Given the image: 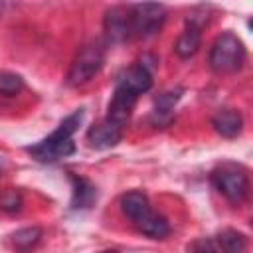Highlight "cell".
Instances as JSON below:
<instances>
[{
    "label": "cell",
    "instance_id": "cell-4",
    "mask_svg": "<svg viewBox=\"0 0 253 253\" xmlns=\"http://www.w3.org/2000/svg\"><path fill=\"white\" fill-rule=\"evenodd\" d=\"M211 184L221 196H225L233 204H241L249 192V178H247L245 168L233 162L219 164L211 172Z\"/></svg>",
    "mask_w": 253,
    "mask_h": 253
},
{
    "label": "cell",
    "instance_id": "cell-9",
    "mask_svg": "<svg viewBox=\"0 0 253 253\" xmlns=\"http://www.w3.org/2000/svg\"><path fill=\"white\" fill-rule=\"evenodd\" d=\"M123 138V126L109 121V119H103L101 123L93 125L89 130H87V142L91 148L95 150H107V148H113L121 142Z\"/></svg>",
    "mask_w": 253,
    "mask_h": 253
},
{
    "label": "cell",
    "instance_id": "cell-2",
    "mask_svg": "<svg viewBox=\"0 0 253 253\" xmlns=\"http://www.w3.org/2000/svg\"><path fill=\"white\" fill-rule=\"evenodd\" d=\"M245 57H247V51L243 42L235 34L223 32L211 43L208 63L215 73H235L243 67Z\"/></svg>",
    "mask_w": 253,
    "mask_h": 253
},
{
    "label": "cell",
    "instance_id": "cell-3",
    "mask_svg": "<svg viewBox=\"0 0 253 253\" xmlns=\"http://www.w3.org/2000/svg\"><path fill=\"white\" fill-rule=\"evenodd\" d=\"M105 63V45L103 42L95 40L85 43L79 53L75 55L69 73H67V85L71 87H81L85 83H89L103 67Z\"/></svg>",
    "mask_w": 253,
    "mask_h": 253
},
{
    "label": "cell",
    "instance_id": "cell-15",
    "mask_svg": "<svg viewBox=\"0 0 253 253\" xmlns=\"http://www.w3.org/2000/svg\"><path fill=\"white\" fill-rule=\"evenodd\" d=\"M215 243L219 247L221 253H247L249 245H247V237L237 231V229H221L217 235H215Z\"/></svg>",
    "mask_w": 253,
    "mask_h": 253
},
{
    "label": "cell",
    "instance_id": "cell-11",
    "mask_svg": "<svg viewBox=\"0 0 253 253\" xmlns=\"http://www.w3.org/2000/svg\"><path fill=\"white\" fill-rule=\"evenodd\" d=\"M71 186H73V196H71V208L73 210H87L95 204L97 200V188L87 180L77 174H69Z\"/></svg>",
    "mask_w": 253,
    "mask_h": 253
},
{
    "label": "cell",
    "instance_id": "cell-6",
    "mask_svg": "<svg viewBox=\"0 0 253 253\" xmlns=\"http://www.w3.org/2000/svg\"><path fill=\"white\" fill-rule=\"evenodd\" d=\"M152 87V67L144 61V57L132 65L130 69H126L119 81H117V87L115 89H121L123 93L130 95L132 99H138L142 93H146L148 89Z\"/></svg>",
    "mask_w": 253,
    "mask_h": 253
},
{
    "label": "cell",
    "instance_id": "cell-8",
    "mask_svg": "<svg viewBox=\"0 0 253 253\" xmlns=\"http://www.w3.org/2000/svg\"><path fill=\"white\" fill-rule=\"evenodd\" d=\"M103 30L107 36V42L111 43H123L130 40V16L128 8L125 6H113L105 12L103 18Z\"/></svg>",
    "mask_w": 253,
    "mask_h": 253
},
{
    "label": "cell",
    "instance_id": "cell-1",
    "mask_svg": "<svg viewBox=\"0 0 253 253\" xmlns=\"http://www.w3.org/2000/svg\"><path fill=\"white\" fill-rule=\"evenodd\" d=\"M83 115H85L83 109L73 111L71 115H67V117L57 125V128H55L49 136L42 138L40 142H36V144H32V146H26V152H28L34 160H38V162H42V164H51V162H57V160H61V158L73 154V152H75L73 134H75V130H77L79 125H81Z\"/></svg>",
    "mask_w": 253,
    "mask_h": 253
},
{
    "label": "cell",
    "instance_id": "cell-19",
    "mask_svg": "<svg viewBox=\"0 0 253 253\" xmlns=\"http://www.w3.org/2000/svg\"><path fill=\"white\" fill-rule=\"evenodd\" d=\"M192 253H217V247L211 239H206V237H200L196 239L192 245H190Z\"/></svg>",
    "mask_w": 253,
    "mask_h": 253
},
{
    "label": "cell",
    "instance_id": "cell-13",
    "mask_svg": "<svg viewBox=\"0 0 253 253\" xmlns=\"http://www.w3.org/2000/svg\"><path fill=\"white\" fill-rule=\"evenodd\" d=\"M134 227H136L142 235H146V237H150V239H164V237H168V233H170V223H168V219H166L164 215L152 211V210H150L144 217H140L138 221H134Z\"/></svg>",
    "mask_w": 253,
    "mask_h": 253
},
{
    "label": "cell",
    "instance_id": "cell-22",
    "mask_svg": "<svg viewBox=\"0 0 253 253\" xmlns=\"http://www.w3.org/2000/svg\"><path fill=\"white\" fill-rule=\"evenodd\" d=\"M0 10H2V6H0Z\"/></svg>",
    "mask_w": 253,
    "mask_h": 253
},
{
    "label": "cell",
    "instance_id": "cell-5",
    "mask_svg": "<svg viewBox=\"0 0 253 253\" xmlns=\"http://www.w3.org/2000/svg\"><path fill=\"white\" fill-rule=\"evenodd\" d=\"M130 16V36L132 38H152L166 22V8L162 4H134L128 6Z\"/></svg>",
    "mask_w": 253,
    "mask_h": 253
},
{
    "label": "cell",
    "instance_id": "cell-20",
    "mask_svg": "<svg viewBox=\"0 0 253 253\" xmlns=\"http://www.w3.org/2000/svg\"><path fill=\"white\" fill-rule=\"evenodd\" d=\"M101 253H117V251H101Z\"/></svg>",
    "mask_w": 253,
    "mask_h": 253
},
{
    "label": "cell",
    "instance_id": "cell-17",
    "mask_svg": "<svg viewBox=\"0 0 253 253\" xmlns=\"http://www.w3.org/2000/svg\"><path fill=\"white\" fill-rule=\"evenodd\" d=\"M22 89H24V81H22L20 75H16L12 71H2L0 73V93L2 95L12 97V95L20 93Z\"/></svg>",
    "mask_w": 253,
    "mask_h": 253
},
{
    "label": "cell",
    "instance_id": "cell-12",
    "mask_svg": "<svg viewBox=\"0 0 253 253\" xmlns=\"http://www.w3.org/2000/svg\"><path fill=\"white\" fill-rule=\"evenodd\" d=\"M119 206H121V211H123L132 223L138 221L140 217H144V215L152 210V208H150V202H148V198H146V194L136 192V190L123 194Z\"/></svg>",
    "mask_w": 253,
    "mask_h": 253
},
{
    "label": "cell",
    "instance_id": "cell-21",
    "mask_svg": "<svg viewBox=\"0 0 253 253\" xmlns=\"http://www.w3.org/2000/svg\"><path fill=\"white\" fill-rule=\"evenodd\" d=\"M0 170H2V160H0Z\"/></svg>",
    "mask_w": 253,
    "mask_h": 253
},
{
    "label": "cell",
    "instance_id": "cell-18",
    "mask_svg": "<svg viewBox=\"0 0 253 253\" xmlns=\"http://www.w3.org/2000/svg\"><path fill=\"white\" fill-rule=\"evenodd\" d=\"M22 208V194L18 192V190H14V188H10V190H6L2 196H0V210H4V211H18Z\"/></svg>",
    "mask_w": 253,
    "mask_h": 253
},
{
    "label": "cell",
    "instance_id": "cell-14",
    "mask_svg": "<svg viewBox=\"0 0 253 253\" xmlns=\"http://www.w3.org/2000/svg\"><path fill=\"white\" fill-rule=\"evenodd\" d=\"M182 93H184V91L178 87V89L164 91V93H160V95L156 97V101H154V113H152L156 125H166V123H170V119H172V109H174L176 103L180 101Z\"/></svg>",
    "mask_w": 253,
    "mask_h": 253
},
{
    "label": "cell",
    "instance_id": "cell-16",
    "mask_svg": "<svg viewBox=\"0 0 253 253\" xmlns=\"http://www.w3.org/2000/svg\"><path fill=\"white\" fill-rule=\"evenodd\" d=\"M42 239V229L40 227H24V229H18L14 235H12V243L18 251L22 253H28L32 247H36Z\"/></svg>",
    "mask_w": 253,
    "mask_h": 253
},
{
    "label": "cell",
    "instance_id": "cell-10",
    "mask_svg": "<svg viewBox=\"0 0 253 253\" xmlns=\"http://www.w3.org/2000/svg\"><path fill=\"white\" fill-rule=\"evenodd\" d=\"M211 126L217 134L225 136V138H233L241 132L243 128V117L239 111L235 109H221L213 115L211 119Z\"/></svg>",
    "mask_w": 253,
    "mask_h": 253
},
{
    "label": "cell",
    "instance_id": "cell-7",
    "mask_svg": "<svg viewBox=\"0 0 253 253\" xmlns=\"http://www.w3.org/2000/svg\"><path fill=\"white\" fill-rule=\"evenodd\" d=\"M208 16H188L186 20V30L180 34V38L174 43V51L178 57L182 59H190L198 53L200 45H202V28L206 24Z\"/></svg>",
    "mask_w": 253,
    "mask_h": 253
}]
</instances>
